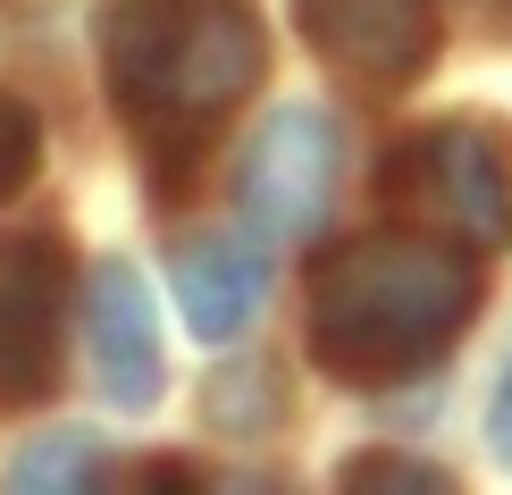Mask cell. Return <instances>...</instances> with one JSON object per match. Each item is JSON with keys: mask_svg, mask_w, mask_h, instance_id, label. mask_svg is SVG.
<instances>
[{"mask_svg": "<svg viewBox=\"0 0 512 495\" xmlns=\"http://www.w3.org/2000/svg\"><path fill=\"white\" fill-rule=\"evenodd\" d=\"M387 193L471 252L512 244V135L496 118H437L387 168Z\"/></svg>", "mask_w": 512, "mask_h": 495, "instance_id": "3", "label": "cell"}, {"mask_svg": "<svg viewBox=\"0 0 512 495\" xmlns=\"http://www.w3.org/2000/svg\"><path fill=\"white\" fill-rule=\"evenodd\" d=\"M345 479H353V487H370V479H395V487H445V470H429V462H395V454H353Z\"/></svg>", "mask_w": 512, "mask_h": 495, "instance_id": "11", "label": "cell"}, {"mask_svg": "<svg viewBox=\"0 0 512 495\" xmlns=\"http://www.w3.org/2000/svg\"><path fill=\"white\" fill-rule=\"evenodd\" d=\"M59 303H68V244L34 235L0 261V403H42L59 386Z\"/></svg>", "mask_w": 512, "mask_h": 495, "instance_id": "5", "label": "cell"}, {"mask_svg": "<svg viewBox=\"0 0 512 495\" xmlns=\"http://www.w3.org/2000/svg\"><path fill=\"white\" fill-rule=\"evenodd\" d=\"M261 68H269V42L244 0H110V17H101L110 101L168 160L194 152L261 84Z\"/></svg>", "mask_w": 512, "mask_h": 495, "instance_id": "2", "label": "cell"}, {"mask_svg": "<svg viewBox=\"0 0 512 495\" xmlns=\"http://www.w3.org/2000/svg\"><path fill=\"white\" fill-rule=\"evenodd\" d=\"M479 269L454 235L378 227L311 269V361L345 386H395L471 328Z\"/></svg>", "mask_w": 512, "mask_h": 495, "instance_id": "1", "label": "cell"}, {"mask_svg": "<svg viewBox=\"0 0 512 495\" xmlns=\"http://www.w3.org/2000/svg\"><path fill=\"white\" fill-rule=\"evenodd\" d=\"M487 445H496V462H512V361L496 378V403H487Z\"/></svg>", "mask_w": 512, "mask_h": 495, "instance_id": "12", "label": "cell"}, {"mask_svg": "<svg viewBox=\"0 0 512 495\" xmlns=\"http://www.w3.org/2000/svg\"><path fill=\"white\" fill-rule=\"evenodd\" d=\"M84 462H101L93 437H51V445H34V454H17L9 479H17V487H76Z\"/></svg>", "mask_w": 512, "mask_h": 495, "instance_id": "9", "label": "cell"}, {"mask_svg": "<svg viewBox=\"0 0 512 495\" xmlns=\"http://www.w3.org/2000/svg\"><path fill=\"white\" fill-rule=\"evenodd\" d=\"M336 118L319 101H286V110L261 118V135L244 143L236 168V202L261 235H311L328 219V193H336Z\"/></svg>", "mask_w": 512, "mask_h": 495, "instance_id": "4", "label": "cell"}, {"mask_svg": "<svg viewBox=\"0 0 512 495\" xmlns=\"http://www.w3.org/2000/svg\"><path fill=\"white\" fill-rule=\"evenodd\" d=\"M311 51L361 84H412L437 59V0H294Z\"/></svg>", "mask_w": 512, "mask_h": 495, "instance_id": "6", "label": "cell"}, {"mask_svg": "<svg viewBox=\"0 0 512 495\" xmlns=\"http://www.w3.org/2000/svg\"><path fill=\"white\" fill-rule=\"evenodd\" d=\"M168 286H177L185 328L227 344V336L252 328V311H261V294H269V252L252 244V235H202V244H185L177 261H168Z\"/></svg>", "mask_w": 512, "mask_h": 495, "instance_id": "8", "label": "cell"}, {"mask_svg": "<svg viewBox=\"0 0 512 495\" xmlns=\"http://www.w3.org/2000/svg\"><path fill=\"white\" fill-rule=\"evenodd\" d=\"M34 160H42V135H34V110L17 93H0V202H9L17 185L34 177Z\"/></svg>", "mask_w": 512, "mask_h": 495, "instance_id": "10", "label": "cell"}, {"mask_svg": "<svg viewBox=\"0 0 512 495\" xmlns=\"http://www.w3.org/2000/svg\"><path fill=\"white\" fill-rule=\"evenodd\" d=\"M84 328H93V378L110 386L118 412L160 403L168 361H160V328H152V303H143V277L126 261H101L84 277Z\"/></svg>", "mask_w": 512, "mask_h": 495, "instance_id": "7", "label": "cell"}]
</instances>
